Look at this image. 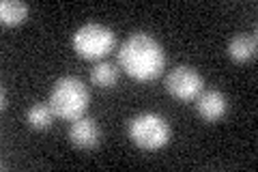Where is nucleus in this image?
Wrapping results in <instances>:
<instances>
[{"mask_svg":"<svg viewBox=\"0 0 258 172\" xmlns=\"http://www.w3.org/2000/svg\"><path fill=\"white\" fill-rule=\"evenodd\" d=\"M91 82L99 88H112L118 82V67L112 63H97L91 71Z\"/></svg>","mask_w":258,"mask_h":172,"instance_id":"11","label":"nucleus"},{"mask_svg":"<svg viewBox=\"0 0 258 172\" xmlns=\"http://www.w3.org/2000/svg\"><path fill=\"white\" fill-rule=\"evenodd\" d=\"M69 140L80 151L97 149L99 142H101V127H99V123H97L95 119H88V117H80L76 121H71Z\"/></svg>","mask_w":258,"mask_h":172,"instance_id":"6","label":"nucleus"},{"mask_svg":"<svg viewBox=\"0 0 258 172\" xmlns=\"http://www.w3.org/2000/svg\"><path fill=\"white\" fill-rule=\"evenodd\" d=\"M129 138L142 151H159L170 140V125L155 112H142L129 123Z\"/></svg>","mask_w":258,"mask_h":172,"instance_id":"3","label":"nucleus"},{"mask_svg":"<svg viewBox=\"0 0 258 172\" xmlns=\"http://www.w3.org/2000/svg\"><path fill=\"white\" fill-rule=\"evenodd\" d=\"M258 43L254 35H247V32H241V35L232 37L228 43V56L235 63H247L256 56Z\"/></svg>","mask_w":258,"mask_h":172,"instance_id":"8","label":"nucleus"},{"mask_svg":"<svg viewBox=\"0 0 258 172\" xmlns=\"http://www.w3.org/2000/svg\"><path fill=\"white\" fill-rule=\"evenodd\" d=\"M28 5L20 3V0H3L0 5V20L5 26H18L28 18Z\"/></svg>","mask_w":258,"mask_h":172,"instance_id":"10","label":"nucleus"},{"mask_svg":"<svg viewBox=\"0 0 258 172\" xmlns=\"http://www.w3.org/2000/svg\"><path fill=\"white\" fill-rule=\"evenodd\" d=\"M116 45V35L103 24H84L74 35V50L88 61L108 56Z\"/></svg>","mask_w":258,"mask_h":172,"instance_id":"4","label":"nucleus"},{"mask_svg":"<svg viewBox=\"0 0 258 172\" xmlns=\"http://www.w3.org/2000/svg\"><path fill=\"white\" fill-rule=\"evenodd\" d=\"M205 80L203 76L187 65L174 67L166 78V91L179 101H196V97L203 93Z\"/></svg>","mask_w":258,"mask_h":172,"instance_id":"5","label":"nucleus"},{"mask_svg":"<svg viewBox=\"0 0 258 172\" xmlns=\"http://www.w3.org/2000/svg\"><path fill=\"white\" fill-rule=\"evenodd\" d=\"M118 65L129 78L138 82H151L161 76L166 67V52L147 32L129 35L118 50Z\"/></svg>","mask_w":258,"mask_h":172,"instance_id":"1","label":"nucleus"},{"mask_svg":"<svg viewBox=\"0 0 258 172\" xmlns=\"http://www.w3.org/2000/svg\"><path fill=\"white\" fill-rule=\"evenodd\" d=\"M54 114L62 121H76L80 117H84V112L88 110L91 103V93H88L86 84L76 76H64L60 80H56V84L52 86L50 101Z\"/></svg>","mask_w":258,"mask_h":172,"instance_id":"2","label":"nucleus"},{"mask_svg":"<svg viewBox=\"0 0 258 172\" xmlns=\"http://www.w3.org/2000/svg\"><path fill=\"white\" fill-rule=\"evenodd\" d=\"M54 117H56V114H54L50 103H32L30 108L26 110V123L32 129H39V132L52 127Z\"/></svg>","mask_w":258,"mask_h":172,"instance_id":"9","label":"nucleus"},{"mask_svg":"<svg viewBox=\"0 0 258 172\" xmlns=\"http://www.w3.org/2000/svg\"><path fill=\"white\" fill-rule=\"evenodd\" d=\"M226 110H228V101H226V95L220 91H203L196 97V112L207 123L220 121Z\"/></svg>","mask_w":258,"mask_h":172,"instance_id":"7","label":"nucleus"}]
</instances>
